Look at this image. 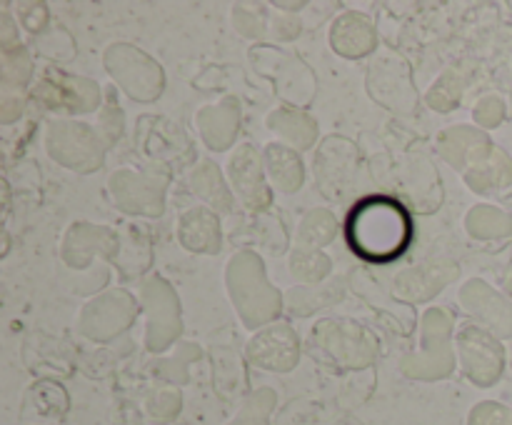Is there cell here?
I'll return each mask as SVG.
<instances>
[{"instance_id": "1", "label": "cell", "mask_w": 512, "mask_h": 425, "mask_svg": "<svg viewBox=\"0 0 512 425\" xmlns=\"http://www.w3.org/2000/svg\"><path fill=\"white\" fill-rule=\"evenodd\" d=\"M413 223L398 200L375 195L355 205L348 218V243L360 258L388 263L398 258L410 243Z\"/></svg>"}]
</instances>
